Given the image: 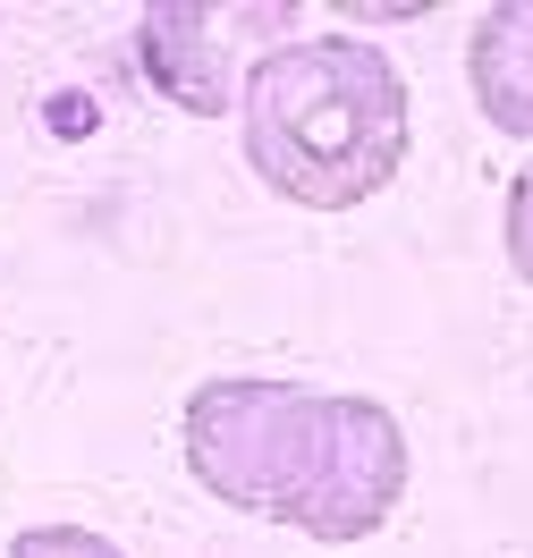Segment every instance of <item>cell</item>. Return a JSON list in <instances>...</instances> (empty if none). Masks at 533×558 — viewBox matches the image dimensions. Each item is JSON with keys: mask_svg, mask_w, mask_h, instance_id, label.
I'll return each mask as SVG.
<instances>
[{"mask_svg": "<svg viewBox=\"0 0 533 558\" xmlns=\"http://www.w3.org/2000/svg\"><path fill=\"white\" fill-rule=\"evenodd\" d=\"M178 449L220 508L271 517L330 550L373 542L407 499V423L355 389L229 373L186 398Z\"/></svg>", "mask_w": 533, "mask_h": 558, "instance_id": "cell-1", "label": "cell"}, {"mask_svg": "<svg viewBox=\"0 0 533 558\" xmlns=\"http://www.w3.org/2000/svg\"><path fill=\"white\" fill-rule=\"evenodd\" d=\"M407 76L364 35L280 43L238 94L254 178L296 211H355L407 170Z\"/></svg>", "mask_w": 533, "mask_h": 558, "instance_id": "cell-2", "label": "cell"}, {"mask_svg": "<svg viewBox=\"0 0 533 558\" xmlns=\"http://www.w3.org/2000/svg\"><path fill=\"white\" fill-rule=\"evenodd\" d=\"M271 35H288V9H254V0H161L144 9V76L161 85V102L186 119H220L238 110L246 76L271 60Z\"/></svg>", "mask_w": 533, "mask_h": 558, "instance_id": "cell-3", "label": "cell"}, {"mask_svg": "<svg viewBox=\"0 0 533 558\" xmlns=\"http://www.w3.org/2000/svg\"><path fill=\"white\" fill-rule=\"evenodd\" d=\"M465 85H474V110L492 119L499 136L533 144V0H499V9L474 17Z\"/></svg>", "mask_w": 533, "mask_h": 558, "instance_id": "cell-4", "label": "cell"}, {"mask_svg": "<svg viewBox=\"0 0 533 558\" xmlns=\"http://www.w3.org/2000/svg\"><path fill=\"white\" fill-rule=\"evenodd\" d=\"M499 245H508V271L533 288V161L508 178V211H499Z\"/></svg>", "mask_w": 533, "mask_h": 558, "instance_id": "cell-5", "label": "cell"}, {"mask_svg": "<svg viewBox=\"0 0 533 558\" xmlns=\"http://www.w3.org/2000/svg\"><path fill=\"white\" fill-rule=\"evenodd\" d=\"M9 558H119V542L85 533V524H35V533L9 542Z\"/></svg>", "mask_w": 533, "mask_h": 558, "instance_id": "cell-6", "label": "cell"}]
</instances>
